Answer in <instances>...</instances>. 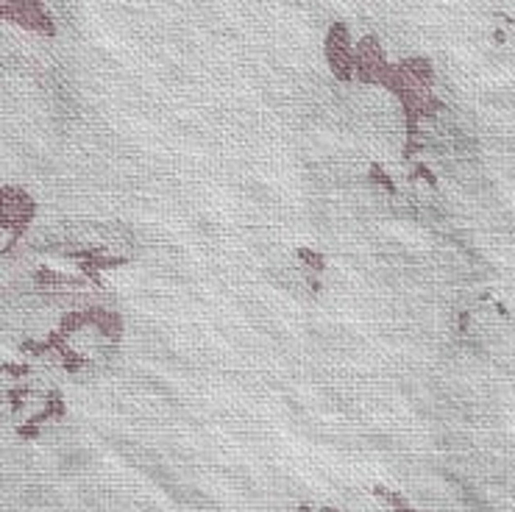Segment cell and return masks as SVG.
<instances>
[{
	"label": "cell",
	"mask_w": 515,
	"mask_h": 512,
	"mask_svg": "<svg viewBox=\"0 0 515 512\" xmlns=\"http://www.w3.org/2000/svg\"><path fill=\"white\" fill-rule=\"evenodd\" d=\"M368 178H370L373 184H376V187L387 190L390 195H396V192H399V190H396V184H393V178L387 175V170H384L381 165H370V167H368Z\"/></svg>",
	"instance_id": "obj_2"
},
{
	"label": "cell",
	"mask_w": 515,
	"mask_h": 512,
	"mask_svg": "<svg viewBox=\"0 0 515 512\" xmlns=\"http://www.w3.org/2000/svg\"><path fill=\"white\" fill-rule=\"evenodd\" d=\"M295 259L304 262V267H306L309 273L326 270V259H323V253L312 251V248H298V251H295Z\"/></svg>",
	"instance_id": "obj_1"
},
{
	"label": "cell",
	"mask_w": 515,
	"mask_h": 512,
	"mask_svg": "<svg viewBox=\"0 0 515 512\" xmlns=\"http://www.w3.org/2000/svg\"><path fill=\"white\" fill-rule=\"evenodd\" d=\"M306 287H309L312 292H321V290H323V281L318 279L315 273H309V276H306Z\"/></svg>",
	"instance_id": "obj_4"
},
{
	"label": "cell",
	"mask_w": 515,
	"mask_h": 512,
	"mask_svg": "<svg viewBox=\"0 0 515 512\" xmlns=\"http://www.w3.org/2000/svg\"><path fill=\"white\" fill-rule=\"evenodd\" d=\"M3 373H11V376H25V373H28V367H25V365H6V367H3Z\"/></svg>",
	"instance_id": "obj_5"
},
{
	"label": "cell",
	"mask_w": 515,
	"mask_h": 512,
	"mask_svg": "<svg viewBox=\"0 0 515 512\" xmlns=\"http://www.w3.org/2000/svg\"><path fill=\"white\" fill-rule=\"evenodd\" d=\"M415 175H418V178H423V181L429 184V187H438V178H435V173H432V170H429L426 165H415Z\"/></svg>",
	"instance_id": "obj_3"
},
{
	"label": "cell",
	"mask_w": 515,
	"mask_h": 512,
	"mask_svg": "<svg viewBox=\"0 0 515 512\" xmlns=\"http://www.w3.org/2000/svg\"><path fill=\"white\" fill-rule=\"evenodd\" d=\"M318 512H340V510H334V507H321Z\"/></svg>",
	"instance_id": "obj_6"
}]
</instances>
